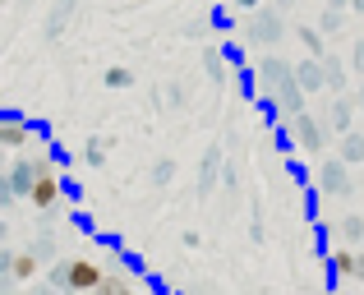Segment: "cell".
Here are the masks:
<instances>
[{
    "label": "cell",
    "mask_w": 364,
    "mask_h": 295,
    "mask_svg": "<svg viewBox=\"0 0 364 295\" xmlns=\"http://www.w3.org/2000/svg\"><path fill=\"white\" fill-rule=\"evenodd\" d=\"M51 166V157L46 152H18L14 161H9V171H5V180H0V198H5V208H14L18 198H28L33 194V185H37V176Z\"/></svg>",
    "instance_id": "6da1fadb"
},
{
    "label": "cell",
    "mask_w": 364,
    "mask_h": 295,
    "mask_svg": "<svg viewBox=\"0 0 364 295\" xmlns=\"http://www.w3.org/2000/svg\"><path fill=\"white\" fill-rule=\"evenodd\" d=\"M291 37V18H286L282 5H258L245 14V42L254 46H277Z\"/></svg>",
    "instance_id": "7a4b0ae2"
},
{
    "label": "cell",
    "mask_w": 364,
    "mask_h": 295,
    "mask_svg": "<svg viewBox=\"0 0 364 295\" xmlns=\"http://www.w3.org/2000/svg\"><path fill=\"white\" fill-rule=\"evenodd\" d=\"M286 129H291L295 148H300L304 157H323V148H328V139H332L328 120H323V116H314V111H300L295 120H286Z\"/></svg>",
    "instance_id": "3957f363"
},
{
    "label": "cell",
    "mask_w": 364,
    "mask_h": 295,
    "mask_svg": "<svg viewBox=\"0 0 364 295\" xmlns=\"http://www.w3.org/2000/svg\"><path fill=\"white\" fill-rule=\"evenodd\" d=\"M291 74H295V65H291V60H282L277 51H267V55H258V65H254V88L263 92V97H272V92L282 88Z\"/></svg>",
    "instance_id": "277c9868"
},
{
    "label": "cell",
    "mask_w": 364,
    "mask_h": 295,
    "mask_svg": "<svg viewBox=\"0 0 364 295\" xmlns=\"http://www.w3.org/2000/svg\"><path fill=\"white\" fill-rule=\"evenodd\" d=\"M355 116H364L360 111V102L350 97V92H332V102H328V111H323V120H328V129H332V139H341V134H350L355 129Z\"/></svg>",
    "instance_id": "5b68a950"
},
{
    "label": "cell",
    "mask_w": 364,
    "mask_h": 295,
    "mask_svg": "<svg viewBox=\"0 0 364 295\" xmlns=\"http://www.w3.org/2000/svg\"><path fill=\"white\" fill-rule=\"evenodd\" d=\"M318 189H323V194H332V198H341V194L355 189V185H350V161L341 157V152L318 161Z\"/></svg>",
    "instance_id": "8992f818"
},
{
    "label": "cell",
    "mask_w": 364,
    "mask_h": 295,
    "mask_svg": "<svg viewBox=\"0 0 364 295\" xmlns=\"http://www.w3.org/2000/svg\"><path fill=\"white\" fill-rule=\"evenodd\" d=\"M65 189H70V185L60 180V171H55V161H51V166H46L42 176H37V185H33V194H28V203H33L37 213H51V208L60 203Z\"/></svg>",
    "instance_id": "52a82bcc"
},
{
    "label": "cell",
    "mask_w": 364,
    "mask_h": 295,
    "mask_svg": "<svg viewBox=\"0 0 364 295\" xmlns=\"http://www.w3.org/2000/svg\"><path fill=\"white\" fill-rule=\"evenodd\" d=\"M304 97H309V92H304V88H300V79L291 74V79H286V83H282V88H277L267 102H272V111H277L282 120H295L300 111H309V107H304Z\"/></svg>",
    "instance_id": "ba28073f"
},
{
    "label": "cell",
    "mask_w": 364,
    "mask_h": 295,
    "mask_svg": "<svg viewBox=\"0 0 364 295\" xmlns=\"http://www.w3.org/2000/svg\"><path fill=\"white\" fill-rule=\"evenodd\" d=\"M37 139V129L28 125L23 116H5L0 120V148H9V152H23L28 144Z\"/></svg>",
    "instance_id": "9c48e42d"
},
{
    "label": "cell",
    "mask_w": 364,
    "mask_h": 295,
    "mask_svg": "<svg viewBox=\"0 0 364 295\" xmlns=\"http://www.w3.org/2000/svg\"><path fill=\"white\" fill-rule=\"evenodd\" d=\"M107 268L97 259H70V291H97Z\"/></svg>",
    "instance_id": "30bf717a"
},
{
    "label": "cell",
    "mask_w": 364,
    "mask_h": 295,
    "mask_svg": "<svg viewBox=\"0 0 364 295\" xmlns=\"http://www.w3.org/2000/svg\"><path fill=\"white\" fill-rule=\"evenodd\" d=\"M295 79L304 92H328V70H323V55H304L295 60Z\"/></svg>",
    "instance_id": "8fae6325"
},
{
    "label": "cell",
    "mask_w": 364,
    "mask_h": 295,
    "mask_svg": "<svg viewBox=\"0 0 364 295\" xmlns=\"http://www.w3.org/2000/svg\"><path fill=\"white\" fill-rule=\"evenodd\" d=\"M222 171H226V161H222V144H217V148L203 152V166H198V194H213L217 180H222Z\"/></svg>",
    "instance_id": "7c38bea8"
},
{
    "label": "cell",
    "mask_w": 364,
    "mask_h": 295,
    "mask_svg": "<svg viewBox=\"0 0 364 295\" xmlns=\"http://www.w3.org/2000/svg\"><path fill=\"white\" fill-rule=\"evenodd\" d=\"M355 259H360V250H332L328 254V277L332 281H355Z\"/></svg>",
    "instance_id": "4fadbf2b"
},
{
    "label": "cell",
    "mask_w": 364,
    "mask_h": 295,
    "mask_svg": "<svg viewBox=\"0 0 364 295\" xmlns=\"http://www.w3.org/2000/svg\"><path fill=\"white\" fill-rule=\"evenodd\" d=\"M291 37H300L304 55H328V33H323L318 23H295V33H291Z\"/></svg>",
    "instance_id": "5bb4252c"
},
{
    "label": "cell",
    "mask_w": 364,
    "mask_h": 295,
    "mask_svg": "<svg viewBox=\"0 0 364 295\" xmlns=\"http://www.w3.org/2000/svg\"><path fill=\"white\" fill-rule=\"evenodd\" d=\"M42 263H46V259H42L37 250H23V254H14V263H9V281H33Z\"/></svg>",
    "instance_id": "9a60e30c"
},
{
    "label": "cell",
    "mask_w": 364,
    "mask_h": 295,
    "mask_svg": "<svg viewBox=\"0 0 364 295\" xmlns=\"http://www.w3.org/2000/svg\"><path fill=\"white\" fill-rule=\"evenodd\" d=\"M203 74L213 83H226V74H231V60H226L222 46H203Z\"/></svg>",
    "instance_id": "2e32d148"
},
{
    "label": "cell",
    "mask_w": 364,
    "mask_h": 295,
    "mask_svg": "<svg viewBox=\"0 0 364 295\" xmlns=\"http://www.w3.org/2000/svg\"><path fill=\"white\" fill-rule=\"evenodd\" d=\"M74 5H79V0H55L51 18H46V42H60V37H65V23H70Z\"/></svg>",
    "instance_id": "e0dca14e"
},
{
    "label": "cell",
    "mask_w": 364,
    "mask_h": 295,
    "mask_svg": "<svg viewBox=\"0 0 364 295\" xmlns=\"http://www.w3.org/2000/svg\"><path fill=\"white\" fill-rule=\"evenodd\" d=\"M323 70H328V92H346L350 88V74H346V65H341V55H323Z\"/></svg>",
    "instance_id": "ac0fdd59"
},
{
    "label": "cell",
    "mask_w": 364,
    "mask_h": 295,
    "mask_svg": "<svg viewBox=\"0 0 364 295\" xmlns=\"http://www.w3.org/2000/svg\"><path fill=\"white\" fill-rule=\"evenodd\" d=\"M129 291H134V277H129V272H111L107 268V277H102V286L92 291V295H129Z\"/></svg>",
    "instance_id": "d6986e66"
},
{
    "label": "cell",
    "mask_w": 364,
    "mask_h": 295,
    "mask_svg": "<svg viewBox=\"0 0 364 295\" xmlns=\"http://www.w3.org/2000/svg\"><path fill=\"white\" fill-rule=\"evenodd\" d=\"M341 157H346L350 161V166H364V134H360V129H350V134H341Z\"/></svg>",
    "instance_id": "ffe728a7"
},
{
    "label": "cell",
    "mask_w": 364,
    "mask_h": 295,
    "mask_svg": "<svg viewBox=\"0 0 364 295\" xmlns=\"http://www.w3.org/2000/svg\"><path fill=\"white\" fill-rule=\"evenodd\" d=\"M176 171H180V166H176V157H157V161H152V176H148V180H152V189H166L171 180H176Z\"/></svg>",
    "instance_id": "44dd1931"
},
{
    "label": "cell",
    "mask_w": 364,
    "mask_h": 295,
    "mask_svg": "<svg viewBox=\"0 0 364 295\" xmlns=\"http://www.w3.org/2000/svg\"><path fill=\"white\" fill-rule=\"evenodd\" d=\"M46 286H51V291H70V259H51V268H46Z\"/></svg>",
    "instance_id": "7402d4cb"
},
{
    "label": "cell",
    "mask_w": 364,
    "mask_h": 295,
    "mask_svg": "<svg viewBox=\"0 0 364 295\" xmlns=\"http://www.w3.org/2000/svg\"><path fill=\"white\" fill-rule=\"evenodd\" d=\"M107 148H111V139L92 134L88 144H83V161H88V166H107Z\"/></svg>",
    "instance_id": "603a6c76"
},
{
    "label": "cell",
    "mask_w": 364,
    "mask_h": 295,
    "mask_svg": "<svg viewBox=\"0 0 364 295\" xmlns=\"http://www.w3.org/2000/svg\"><path fill=\"white\" fill-rule=\"evenodd\" d=\"M341 240H346V245H364V217L360 213H350V217H341Z\"/></svg>",
    "instance_id": "cb8c5ba5"
},
{
    "label": "cell",
    "mask_w": 364,
    "mask_h": 295,
    "mask_svg": "<svg viewBox=\"0 0 364 295\" xmlns=\"http://www.w3.org/2000/svg\"><path fill=\"white\" fill-rule=\"evenodd\" d=\"M341 23H346V9H337V5H323V14H318V28L328 37H337L341 33Z\"/></svg>",
    "instance_id": "d4e9b609"
},
{
    "label": "cell",
    "mask_w": 364,
    "mask_h": 295,
    "mask_svg": "<svg viewBox=\"0 0 364 295\" xmlns=\"http://www.w3.org/2000/svg\"><path fill=\"white\" fill-rule=\"evenodd\" d=\"M107 88H134V70H124V65H111V70H107Z\"/></svg>",
    "instance_id": "484cf974"
},
{
    "label": "cell",
    "mask_w": 364,
    "mask_h": 295,
    "mask_svg": "<svg viewBox=\"0 0 364 295\" xmlns=\"http://www.w3.org/2000/svg\"><path fill=\"white\" fill-rule=\"evenodd\" d=\"M33 250H37V254H42V259H46V263H51V259H55V240H51V235H42V240H33Z\"/></svg>",
    "instance_id": "4316f807"
},
{
    "label": "cell",
    "mask_w": 364,
    "mask_h": 295,
    "mask_svg": "<svg viewBox=\"0 0 364 295\" xmlns=\"http://www.w3.org/2000/svg\"><path fill=\"white\" fill-rule=\"evenodd\" d=\"M166 107H185V88L180 83H166Z\"/></svg>",
    "instance_id": "83f0119b"
},
{
    "label": "cell",
    "mask_w": 364,
    "mask_h": 295,
    "mask_svg": "<svg viewBox=\"0 0 364 295\" xmlns=\"http://www.w3.org/2000/svg\"><path fill=\"white\" fill-rule=\"evenodd\" d=\"M350 65H355V74H364V37H355V46H350Z\"/></svg>",
    "instance_id": "f1b7e54d"
},
{
    "label": "cell",
    "mask_w": 364,
    "mask_h": 295,
    "mask_svg": "<svg viewBox=\"0 0 364 295\" xmlns=\"http://www.w3.org/2000/svg\"><path fill=\"white\" fill-rule=\"evenodd\" d=\"M235 5H240V9H245V14H249V9H258V5H267V0H235Z\"/></svg>",
    "instance_id": "f546056e"
},
{
    "label": "cell",
    "mask_w": 364,
    "mask_h": 295,
    "mask_svg": "<svg viewBox=\"0 0 364 295\" xmlns=\"http://www.w3.org/2000/svg\"><path fill=\"white\" fill-rule=\"evenodd\" d=\"M355 281H364V250H360V259H355Z\"/></svg>",
    "instance_id": "4dcf8cb0"
},
{
    "label": "cell",
    "mask_w": 364,
    "mask_h": 295,
    "mask_svg": "<svg viewBox=\"0 0 364 295\" xmlns=\"http://www.w3.org/2000/svg\"><path fill=\"white\" fill-rule=\"evenodd\" d=\"M355 102H360V111H364V74H360V88H355Z\"/></svg>",
    "instance_id": "1f68e13d"
},
{
    "label": "cell",
    "mask_w": 364,
    "mask_h": 295,
    "mask_svg": "<svg viewBox=\"0 0 364 295\" xmlns=\"http://www.w3.org/2000/svg\"><path fill=\"white\" fill-rule=\"evenodd\" d=\"M350 9H355V14H364V0H350Z\"/></svg>",
    "instance_id": "d6a6232c"
},
{
    "label": "cell",
    "mask_w": 364,
    "mask_h": 295,
    "mask_svg": "<svg viewBox=\"0 0 364 295\" xmlns=\"http://www.w3.org/2000/svg\"><path fill=\"white\" fill-rule=\"evenodd\" d=\"M272 5H282V9H291V5H295V0H272Z\"/></svg>",
    "instance_id": "836d02e7"
}]
</instances>
